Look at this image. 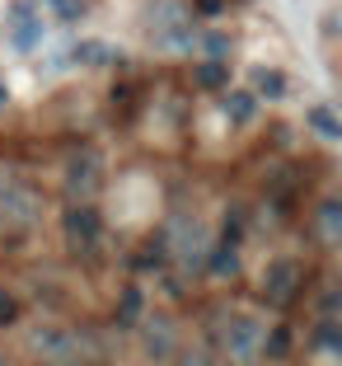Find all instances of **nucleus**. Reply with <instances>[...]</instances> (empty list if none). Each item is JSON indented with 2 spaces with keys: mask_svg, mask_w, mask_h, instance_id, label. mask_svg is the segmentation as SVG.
I'll use <instances>...</instances> for the list:
<instances>
[{
  "mask_svg": "<svg viewBox=\"0 0 342 366\" xmlns=\"http://www.w3.org/2000/svg\"><path fill=\"white\" fill-rule=\"evenodd\" d=\"M29 347L33 357H43L47 366H80L85 362V338L75 334L71 324H56V320H38L29 329Z\"/></svg>",
  "mask_w": 342,
  "mask_h": 366,
  "instance_id": "obj_1",
  "label": "nucleus"
},
{
  "mask_svg": "<svg viewBox=\"0 0 342 366\" xmlns=\"http://www.w3.org/2000/svg\"><path fill=\"white\" fill-rule=\"evenodd\" d=\"M146 33L160 52H193V19L173 0H150L146 10Z\"/></svg>",
  "mask_w": 342,
  "mask_h": 366,
  "instance_id": "obj_2",
  "label": "nucleus"
},
{
  "mask_svg": "<svg viewBox=\"0 0 342 366\" xmlns=\"http://www.w3.org/2000/svg\"><path fill=\"white\" fill-rule=\"evenodd\" d=\"M263 338H268V324L258 315H225L221 320V352L230 357L235 366H248L263 357Z\"/></svg>",
  "mask_w": 342,
  "mask_h": 366,
  "instance_id": "obj_3",
  "label": "nucleus"
},
{
  "mask_svg": "<svg viewBox=\"0 0 342 366\" xmlns=\"http://www.w3.org/2000/svg\"><path fill=\"white\" fill-rule=\"evenodd\" d=\"M5 43L14 47V52H38V47L47 43V19L43 10L33 5V0H14L10 10H5Z\"/></svg>",
  "mask_w": 342,
  "mask_h": 366,
  "instance_id": "obj_4",
  "label": "nucleus"
},
{
  "mask_svg": "<svg viewBox=\"0 0 342 366\" xmlns=\"http://www.w3.org/2000/svg\"><path fill=\"white\" fill-rule=\"evenodd\" d=\"M169 254H173V263H178L183 272H197L206 263L211 235H206V226L197 221V216H178V221L169 226Z\"/></svg>",
  "mask_w": 342,
  "mask_h": 366,
  "instance_id": "obj_5",
  "label": "nucleus"
},
{
  "mask_svg": "<svg viewBox=\"0 0 342 366\" xmlns=\"http://www.w3.org/2000/svg\"><path fill=\"white\" fill-rule=\"evenodd\" d=\"M99 183H104V160H99L94 151H75L71 160H66L61 169V188L71 202H94Z\"/></svg>",
  "mask_w": 342,
  "mask_h": 366,
  "instance_id": "obj_6",
  "label": "nucleus"
},
{
  "mask_svg": "<svg viewBox=\"0 0 342 366\" xmlns=\"http://www.w3.org/2000/svg\"><path fill=\"white\" fill-rule=\"evenodd\" d=\"M61 230H66V244H71L75 254H89V249L99 244V235H104V221H99V212L89 202H71Z\"/></svg>",
  "mask_w": 342,
  "mask_h": 366,
  "instance_id": "obj_7",
  "label": "nucleus"
},
{
  "mask_svg": "<svg viewBox=\"0 0 342 366\" xmlns=\"http://www.w3.org/2000/svg\"><path fill=\"white\" fill-rule=\"evenodd\" d=\"M0 216L14 226H33L38 221V193L19 179H0Z\"/></svg>",
  "mask_w": 342,
  "mask_h": 366,
  "instance_id": "obj_8",
  "label": "nucleus"
},
{
  "mask_svg": "<svg viewBox=\"0 0 342 366\" xmlns=\"http://www.w3.org/2000/svg\"><path fill=\"white\" fill-rule=\"evenodd\" d=\"M141 338H146V357H155V362H164V357H173V343H178V324L169 320V315H141Z\"/></svg>",
  "mask_w": 342,
  "mask_h": 366,
  "instance_id": "obj_9",
  "label": "nucleus"
},
{
  "mask_svg": "<svg viewBox=\"0 0 342 366\" xmlns=\"http://www.w3.org/2000/svg\"><path fill=\"white\" fill-rule=\"evenodd\" d=\"M286 71H277V66H253V71H248V94L253 99H272V104H277V99H286Z\"/></svg>",
  "mask_w": 342,
  "mask_h": 366,
  "instance_id": "obj_10",
  "label": "nucleus"
},
{
  "mask_svg": "<svg viewBox=\"0 0 342 366\" xmlns=\"http://www.w3.org/2000/svg\"><path fill=\"white\" fill-rule=\"evenodd\" d=\"M296 282H300V272H296V263H272L268 272H263V296H268L272 305H281L291 296V291H296Z\"/></svg>",
  "mask_w": 342,
  "mask_h": 366,
  "instance_id": "obj_11",
  "label": "nucleus"
},
{
  "mask_svg": "<svg viewBox=\"0 0 342 366\" xmlns=\"http://www.w3.org/2000/svg\"><path fill=\"white\" fill-rule=\"evenodd\" d=\"M314 226H319L323 244H338L342 239V197H323L319 212H314Z\"/></svg>",
  "mask_w": 342,
  "mask_h": 366,
  "instance_id": "obj_12",
  "label": "nucleus"
},
{
  "mask_svg": "<svg viewBox=\"0 0 342 366\" xmlns=\"http://www.w3.org/2000/svg\"><path fill=\"white\" fill-rule=\"evenodd\" d=\"M66 61H75V66H108L113 61V47H108L104 38H80V43L66 52Z\"/></svg>",
  "mask_w": 342,
  "mask_h": 366,
  "instance_id": "obj_13",
  "label": "nucleus"
},
{
  "mask_svg": "<svg viewBox=\"0 0 342 366\" xmlns=\"http://www.w3.org/2000/svg\"><path fill=\"white\" fill-rule=\"evenodd\" d=\"M225 118L235 122V127H248L258 118V99L248 89H225Z\"/></svg>",
  "mask_w": 342,
  "mask_h": 366,
  "instance_id": "obj_14",
  "label": "nucleus"
},
{
  "mask_svg": "<svg viewBox=\"0 0 342 366\" xmlns=\"http://www.w3.org/2000/svg\"><path fill=\"white\" fill-rule=\"evenodd\" d=\"M305 122H310L323 141H342V122H338V113H333L328 104H314L310 113H305Z\"/></svg>",
  "mask_w": 342,
  "mask_h": 366,
  "instance_id": "obj_15",
  "label": "nucleus"
},
{
  "mask_svg": "<svg viewBox=\"0 0 342 366\" xmlns=\"http://www.w3.org/2000/svg\"><path fill=\"white\" fill-rule=\"evenodd\" d=\"M314 352H323V357L342 352V324L338 320H319L314 324Z\"/></svg>",
  "mask_w": 342,
  "mask_h": 366,
  "instance_id": "obj_16",
  "label": "nucleus"
},
{
  "mask_svg": "<svg viewBox=\"0 0 342 366\" xmlns=\"http://www.w3.org/2000/svg\"><path fill=\"white\" fill-rule=\"evenodd\" d=\"M202 268L211 272V277H235V272H239V254H235V244H221V249H211Z\"/></svg>",
  "mask_w": 342,
  "mask_h": 366,
  "instance_id": "obj_17",
  "label": "nucleus"
},
{
  "mask_svg": "<svg viewBox=\"0 0 342 366\" xmlns=\"http://www.w3.org/2000/svg\"><path fill=\"white\" fill-rule=\"evenodd\" d=\"M43 5H47V14H52L56 24H80L85 10H89V0H43Z\"/></svg>",
  "mask_w": 342,
  "mask_h": 366,
  "instance_id": "obj_18",
  "label": "nucleus"
},
{
  "mask_svg": "<svg viewBox=\"0 0 342 366\" xmlns=\"http://www.w3.org/2000/svg\"><path fill=\"white\" fill-rule=\"evenodd\" d=\"M193 47H202L206 61H230V38L225 33H202V38H193Z\"/></svg>",
  "mask_w": 342,
  "mask_h": 366,
  "instance_id": "obj_19",
  "label": "nucleus"
},
{
  "mask_svg": "<svg viewBox=\"0 0 342 366\" xmlns=\"http://www.w3.org/2000/svg\"><path fill=\"white\" fill-rule=\"evenodd\" d=\"M118 315H122V320H141V315H146V291H141L136 282H127V287H122V305H118Z\"/></svg>",
  "mask_w": 342,
  "mask_h": 366,
  "instance_id": "obj_20",
  "label": "nucleus"
},
{
  "mask_svg": "<svg viewBox=\"0 0 342 366\" xmlns=\"http://www.w3.org/2000/svg\"><path fill=\"white\" fill-rule=\"evenodd\" d=\"M197 80H202L206 89H225V85H230V66H225V61H202V66H197Z\"/></svg>",
  "mask_w": 342,
  "mask_h": 366,
  "instance_id": "obj_21",
  "label": "nucleus"
},
{
  "mask_svg": "<svg viewBox=\"0 0 342 366\" xmlns=\"http://www.w3.org/2000/svg\"><path fill=\"white\" fill-rule=\"evenodd\" d=\"M291 352V329H272L263 338V357H286Z\"/></svg>",
  "mask_w": 342,
  "mask_h": 366,
  "instance_id": "obj_22",
  "label": "nucleus"
},
{
  "mask_svg": "<svg viewBox=\"0 0 342 366\" xmlns=\"http://www.w3.org/2000/svg\"><path fill=\"white\" fill-rule=\"evenodd\" d=\"M173 366H216V357L206 352V347H188V352H178Z\"/></svg>",
  "mask_w": 342,
  "mask_h": 366,
  "instance_id": "obj_23",
  "label": "nucleus"
},
{
  "mask_svg": "<svg viewBox=\"0 0 342 366\" xmlns=\"http://www.w3.org/2000/svg\"><path fill=\"white\" fill-rule=\"evenodd\" d=\"M319 315H323V320H338V287H328L319 296Z\"/></svg>",
  "mask_w": 342,
  "mask_h": 366,
  "instance_id": "obj_24",
  "label": "nucleus"
},
{
  "mask_svg": "<svg viewBox=\"0 0 342 366\" xmlns=\"http://www.w3.org/2000/svg\"><path fill=\"white\" fill-rule=\"evenodd\" d=\"M197 10L202 14H221V0H197Z\"/></svg>",
  "mask_w": 342,
  "mask_h": 366,
  "instance_id": "obj_25",
  "label": "nucleus"
},
{
  "mask_svg": "<svg viewBox=\"0 0 342 366\" xmlns=\"http://www.w3.org/2000/svg\"><path fill=\"white\" fill-rule=\"evenodd\" d=\"M0 320H14V301L10 296H0Z\"/></svg>",
  "mask_w": 342,
  "mask_h": 366,
  "instance_id": "obj_26",
  "label": "nucleus"
},
{
  "mask_svg": "<svg viewBox=\"0 0 342 366\" xmlns=\"http://www.w3.org/2000/svg\"><path fill=\"white\" fill-rule=\"evenodd\" d=\"M5 99H10V89H5V85H0V104H5Z\"/></svg>",
  "mask_w": 342,
  "mask_h": 366,
  "instance_id": "obj_27",
  "label": "nucleus"
},
{
  "mask_svg": "<svg viewBox=\"0 0 342 366\" xmlns=\"http://www.w3.org/2000/svg\"><path fill=\"white\" fill-rule=\"evenodd\" d=\"M0 366H14V362H10V357H5V352H0Z\"/></svg>",
  "mask_w": 342,
  "mask_h": 366,
  "instance_id": "obj_28",
  "label": "nucleus"
}]
</instances>
